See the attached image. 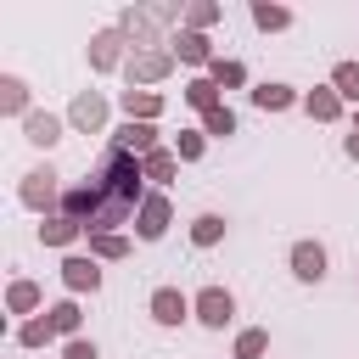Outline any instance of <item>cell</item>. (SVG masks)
Returning <instances> with one entry per match:
<instances>
[{
	"label": "cell",
	"instance_id": "obj_12",
	"mask_svg": "<svg viewBox=\"0 0 359 359\" xmlns=\"http://www.w3.org/2000/svg\"><path fill=\"white\" fill-rule=\"evenodd\" d=\"M168 50H174V62H185V67H213V39L208 34H191V28H180V39H168Z\"/></svg>",
	"mask_w": 359,
	"mask_h": 359
},
{
	"label": "cell",
	"instance_id": "obj_5",
	"mask_svg": "<svg viewBox=\"0 0 359 359\" xmlns=\"http://www.w3.org/2000/svg\"><path fill=\"white\" fill-rule=\"evenodd\" d=\"M123 28L112 22V28H95L90 34V73H118V67H129V56H123Z\"/></svg>",
	"mask_w": 359,
	"mask_h": 359
},
{
	"label": "cell",
	"instance_id": "obj_30",
	"mask_svg": "<svg viewBox=\"0 0 359 359\" xmlns=\"http://www.w3.org/2000/svg\"><path fill=\"white\" fill-rule=\"evenodd\" d=\"M17 342H22V348H45V342H56V331H50V314H34V320H22V325H17Z\"/></svg>",
	"mask_w": 359,
	"mask_h": 359
},
{
	"label": "cell",
	"instance_id": "obj_20",
	"mask_svg": "<svg viewBox=\"0 0 359 359\" xmlns=\"http://www.w3.org/2000/svg\"><path fill=\"white\" fill-rule=\"evenodd\" d=\"M180 95H185V107H196V112H213V107H224V90H219L208 73H196V79H191Z\"/></svg>",
	"mask_w": 359,
	"mask_h": 359
},
{
	"label": "cell",
	"instance_id": "obj_29",
	"mask_svg": "<svg viewBox=\"0 0 359 359\" xmlns=\"http://www.w3.org/2000/svg\"><path fill=\"white\" fill-rule=\"evenodd\" d=\"M325 84H331V90H337L342 101H353V107H359V62H337Z\"/></svg>",
	"mask_w": 359,
	"mask_h": 359
},
{
	"label": "cell",
	"instance_id": "obj_31",
	"mask_svg": "<svg viewBox=\"0 0 359 359\" xmlns=\"http://www.w3.org/2000/svg\"><path fill=\"white\" fill-rule=\"evenodd\" d=\"M202 135H208V140H230V135H236V112H230V107L202 112Z\"/></svg>",
	"mask_w": 359,
	"mask_h": 359
},
{
	"label": "cell",
	"instance_id": "obj_9",
	"mask_svg": "<svg viewBox=\"0 0 359 359\" xmlns=\"http://www.w3.org/2000/svg\"><path fill=\"white\" fill-rule=\"evenodd\" d=\"M146 314H151L157 325H168V331L185 325V320H196V314H191V297H185L180 286H157V292L146 297Z\"/></svg>",
	"mask_w": 359,
	"mask_h": 359
},
{
	"label": "cell",
	"instance_id": "obj_28",
	"mask_svg": "<svg viewBox=\"0 0 359 359\" xmlns=\"http://www.w3.org/2000/svg\"><path fill=\"white\" fill-rule=\"evenodd\" d=\"M236 359H264L269 353V331L264 325H247V331H236V348H230Z\"/></svg>",
	"mask_w": 359,
	"mask_h": 359
},
{
	"label": "cell",
	"instance_id": "obj_13",
	"mask_svg": "<svg viewBox=\"0 0 359 359\" xmlns=\"http://www.w3.org/2000/svg\"><path fill=\"white\" fill-rule=\"evenodd\" d=\"M62 135H67V118H56V112H28L22 118V140L39 146V151H50Z\"/></svg>",
	"mask_w": 359,
	"mask_h": 359
},
{
	"label": "cell",
	"instance_id": "obj_23",
	"mask_svg": "<svg viewBox=\"0 0 359 359\" xmlns=\"http://www.w3.org/2000/svg\"><path fill=\"white\" fill-rule=\"evenodd\" d=\"M252 28L258 34H280V28H292V6H269V0H252Z\"/></svg>",
	"mask_w": 359,
	"mask_h": 359
},
{
	"label": "cell",
	"instance_id": "obj_27",
	"mask_svg": "<svg viewBox=\"0 0 359 359\" xmlns=\"http://www.w3.org/2000/svg\"><path fill=\"white\" fill-rule=\"evenodd\" d=\"M90 258H95V264L129 258V236H123V230H118V236H90Z\"/></svg>",
	"mask_w": 359,
	"mask_h": 359
},
{
	"label": "cell",
	"instance_id": "obj_1",
	"mask_svg": "<svg viewBox=\"0 0 359 359\" xmlns=\"http://www.w3.org/2000/svg\"><path fill=\"white\" fill-rule=\"evenodd\" d=\"M56 180H62V174H56L50 163H45V168H28V174L17 180V202H22L28 213H39V219H56V213H62V191H67V185H56Z\"/></svg>",
	"mask_w": 359,
	"mask_h": 359
},
{
	"label": "cell",
	"instance_id": "obj_15",
	"mask_svg": "<svg viewBox=\"0 0 359 359\" xmlns=\"http://www.w3.org/2000/svg\"><path fill=\"white\" fill-rule=\"evenodd\" d=\"M118 107H123V118H135V123H157L168 101H163L157 90H123V95H118Z\"/></svg>",
	"mask_w": 359,
	"mask_h": 359
},
{
	"label": "cell",
	"instance_id": "obj_2",
	"mask_svg": "<svg viewBox=\"0 0 359 359\" xmlns=\"http://www.w3.org/2000/svg\"><path fill=\"white\" fill-rule=\"evenodd\" d=\"M174 17H185V11H174V6H129L118 17V28H123V39L146 45V50H163V22H174Z\"/></svg>",
	"mask_w": 359,
	"mask_h": 359
},
{
	"label": "cell",
	"instance_id": "obj_19",
	"mask_svg": "<svg viewBox=\"0 0 359 359\" xmlns=\"http://www.w3.org/2000/svg\"><path fill=\"white\" fill-rule=\"evenodd\" d=\"M0 112H6V118H28V112H34V107H28V79L0 73Z\"/></svg>",
	"mask_w": 359,
	"mask_h": 359
},
{
	"label": "cell",
	"instance_id": "obj_22",
	"mask_svg": "<svg viewBox=\"0 0 359 359\" xmlns=\"http://www.w3.org/2000/svg\"><path fill=\"white\" fill-rule=\"evenodd\" d=\"M45 314H50V331H56L62 342H73V337H79V325H84V309H79L73 297H62V303H50Z\"/></svg>",
	"mask_w": 359,
	"mask_h": 359
},
{
	"label": "cell",
	"instance_id": "obj_3",
	"mask_svg": "<svg viewBox=\"0 0 359 359\" xmlns=\"http://www.w3.org/2000/svg\"><path fill=\"white\" fill-rule=\"evenodd\" d=\"M168 73H174V50H168V45H163V50H135L129 67H123L129 90H151V84H163Z\"/></svg>",
	"mask_w": 359,
	"mask_h": 359
},
{
	"label": "cell",
	"instance_id": "obj_35",
	"mask_svg": "<svg viewBox=\"0 0 359 359\" xmlns=\"http://www.w3.org/2000/svg\"><path fill=\"white\" fill-rule=\"evenodd\" d=\"M353 129H359V112H353Z\"/></svg>",
	"mask_w": 359,
	"mask_h": 359
},
{
	"label": "cell",
	"instance_id": "obj_34",
	"mask_svg": "<svg viewBox=\"0 0 359 359\" xmlns=\"http://www.w3.org/2000/svg\"><path fill=\"white\" fill-rule=\"evenodd\" d=\"M342 151H348V163H359V129H353V135H342Z\"/></svg>",
	"mask_w": 359,
	"mask_h": 359
},
{
	"label": "cell",
	"instance_id": "obj_17",
	"mask_svg": "<svg viewBox=\"0 0 359 359\" xmlns=\"http://www.w3.org/2000/svg\"><path fill=\"white\" fill-rule=\"evenodd\" d=\"M45 309V292H39V280H11L6 286V314H22V320H34Z\"/></svg>",
	"mask_w": 359,
	"mask_h": 359
},
{
	"label": "cell",
	"instance_id": "obj_4",
	"mask_svg": "<svg viewBox=\"0 0 359 359\" xmlns=\"http://www.w3.org/2000/svg\"><path fill=\"white\" fill-rule=\"evenodd\" d=\"M286 264H292V275H297L303 286H320V280H325V269H331V252H325V241L303 236V241H292Z\"/></svg>",
	"mask_w": 359,
	"mask_h": 359
},
{
	"label": "cell",
	"instance_id": "obj_16",
	"mask_svg": "<svg viewBox=\"0 0 359 359\" xmlns=\"http://www.w3.org/2000/svg\"><path fill=\"white\" fill-rule=\"evenodd\" d=\"M342 107H348V101H342L331 84H314V90H303V112H309L314 123H337V118H342Z\"/></svg>",
	"mask_w": 359,
	"mask_h": 359
},
{
	"label": "cell",
	"instance_id": "obj_7",
	"mask_svg": "<svg viewBox=\"0 0 359 359\" xmlns=\"http://www.w3.org/2000/svg\"><path fill=\"white\" fill-rule=\"evenodd\" d=\"M191 314H196V325H208V331H224V325L236 320V297H230L224 286H202V292L191 297Z\"/></svg>",
	"mask_w": 359,
	"mask_h": 359
},
{
	"label": "cell",
	"instance_id": "obj_8",
	"mask_svg": "<svg viewBox=\"0 0 359 359\" xmlns=\"http://www.w3.org/2000/svg\"><path fill=\"white\" fill-rule=\"evenodd\" d=\"M67 129L101 135V129H107V95H101V90H79V95L67 101Z\"/></svg>",
	"mask_w": 359,
	"mask_h": 359
},
{
	"label": "cell",
	"instance_id": "obj_24",
	"mask_svg": "<svg viewBox=\"0 0 359 359\" xmlns=\"http://www.w3.org/2000/svg\"><path fill=\"white\" fill-rule=\"evenodd\" d=\"M224 230H230L224 213H196V219H191V247H219Z\"/></svg>",
	"mask_w": 359,
	"mask_h": 359
},
{
	"label": "cell",
	"instance_id": "obj_6",
	"mask_svg": "<svg viewBox=\"0 0 359 359\" xmlns=\"http://www.w3.org/2000/svg\"><path fill=\"white\" fill-rule=\"evenodd\" d=\"M168 224H174L168 191H146V202H140V213H135V236H140V241H163Z\"/></svg>",
	"mask_w": 359,
	"mask_h": 359
},
{
	"label": "cell",
	"instance_id": "obj_33",
	"mask_svg": "<svg viewBox=\"0 0 359 359\" xmlns=\"http://www.w3.org/2000/svg\"><path fill=\"white\" fill-rule=\"evenodd\" d=\"M62 359H101V348L90 337H73V342H62Z\"/></svg>",
	"mask_w": 359,
	"mask_h": 359
},
{
	"label": "cell",
	"instance_id": "obj_21",
	"mask_svg": "<svg viewBox=\"0 0 359 359\" xmlns=\"http://www.w3.org/2000/svg\"><path fill=\"white\" fill-rule=\"evenodd\" d=\"M79 236H90V230H84L79 219H67V213H56V219L39 224V241H45V247H73Z\"/></svg>",
	"mask_w": 359,
	"mask_h": 359
},
{
	"label": "cell",
	"instance_id": "obj_14",
	"mask_svg": "<svg viewBox=\"0 0 359 359\" xmlns=\"http://www.w3.org/2000/svg\"><path fill=\"white\" fill-rule=\"evenodd\" d=\"M247 95H252V107H258V112H286V107H303V95H297L292 84H280V79H264V84H252Z\"/></svg>",
	"mask_w": 359,
	"mask_h": 359
},
{
	"label": "cell",
	"instance_id": "obj_32",
	"mask_svg": "<svg viewBox=\"0 0 359 359\" xmlns=\"http://www.w3.org/2000/svg\"><path fill=\"white\" fill-rule=\"evenodd\" d=\"M174 151H180V163H202L208 135H202V129H180V135H174Z\"/></svg>",
	"mask_w": 359,
	"mask_h": 359
},
{
	"label": "cell",
	"instance_id": "obj_11",
	"mask_svg": "<svg viewBox=\"0 0 359 359\" xmlns=\"http://www.w3.org/2000/svg\"><path fill=\"white\" fill-rule=\"evenodd\" d=\"M62 286L95 297V292H101V264H95L90 252H67V258H62Z\"/></svg>",
	"mask_w": 359,
	"mask_h": 359
},
{
	"label": "cell",
	"instance_id": "obj_25",
	"mask_svg": "<svg viewBox=\"0 0 359 359\" xmlns=\"http://www.w3.org/2000/svg\"><path fill=\"white\" fill-rule=\"evenodd\" d=\"M213 22H224V6H219V0H191V6H185V28H191V34H208Z\"/></svg>",
	"mask_w": 359,
	"mask_h": 359
},
{
	"label": "cell",
	"instance_id": "obj_18",
	"mask_svg": "<svg viewBox=\"0 0 359 359\" xmlns=\"http://www.w3.org/2000/svg\"><path fill=\"white\" fill-rule=\"evenodd\" d=\"M140 168H146V180H151L157 191H168L174 174H180V151H174V146H157L151 157H140Z\"/></svg>",
	"mask_w": 359,
	"mask_h": 359
},
{
	"label": "cell",
	"instance_id": "obj_26",
	"mask_svg": "<svg viewBox=\"0 0 359 359\" xmlns=\"http://www.w3.org/2000/svg\"><path fill=\"white\" fill-rule=\"evenodd\" d=\"M208 79H213L219 90H241V84H247V67H241L236 56H213V67H208Z\"/></svg>",
	"mask_w": 359,
	"mask_h": 359
},
{
	"label": "cell",
	"instance_id": "obj_10",
	"mask_svg": "<svg viewBox=\"0 0 359 359\" xmlns=\"http://www.w3.org/2000/svg\"><path fill=\"white\" fill-rule=\"evenodd\" d=\"M112 146L129 151V157H151V151L163 146V135H157V123H135V118H123V123L112 129Z\"/></svg>",
	"mask_w": 359,
	"mask_h": 359
}]
</instances>
